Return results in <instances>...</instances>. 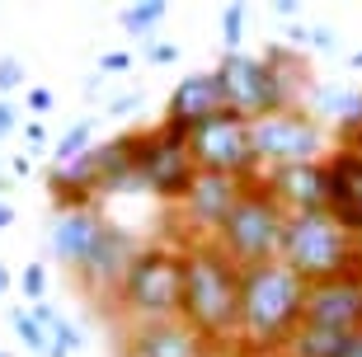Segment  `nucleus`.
<instances>
[{
	"mask_svg": "<svg viewBox=\"0 0 362 357\" xmlns=\"http://www.w3.org/2000/svg\"><path fill=\"white\" fill-rule=\"evenodd\" d=\"M94 165H99V188L104 198L113 193H141L136 184V132H118L113 141H99L94 146Z\"/></svg>",
	"mask_w": 362,
	"mask_h": 357,
	"instance_id": "18",
	"label": "nucleus"
},
{
	"mask_svg": "<svg viewBox=\"0 0 362 357\" xmlns=\"http://www.w3.org/2000/svg\"><path fill=\"white\" fill-rule=\"evenodd\" d=\"M301 320L325 324V329H339V334H362V273L310 282Z\"/></svg>",
	"mask_w": 362,
	"mask_h": 357,
	"instance_id": "12",
	"label": "nucleus"
},
{
	"mask_svg": "<svg viewBox=\"0 0 362 357\" xmlns=\"http://www.w3.org/2000/svg\"><path fill=\"white\" fill-rule=\"evenodd\" d=\"M188 156H193L198 174H226V179H240V184H259L264 179V165L255 156V132L235 113H221V118L193 127Z\"/></svg>",
	"mask_w": 362,
	"mask_h": 357,
	"instance_id": "8",
	"label": "nucleus"
},
{
	"mask_svg": "<svg viewBox=\"0 0 362 357\" xmlns=\"http://www.w3.org/2000/svg\"><path fill=\"white\" fill-rule=\"evenodd\" d=\"M165 10H170L165 0H136V5H127V10H122V28H127L132 38H151V33H156V24L165 19Z\"/></svg>",
	"mask_w": 362,
	"mask_h": 357,
	"instance_id": "22",
	"label": "nucleus"
},
{
	"mask_svg": "<svg viewBox=\"0 0 362 357\" xmlns=\"http://www.w3.org/2000/svg\"><path fill=\"white\" fill-rule=\"evenodd\" d=\"M0 357H10V353H5V348H0Z\"/></svg>",
	"mask_w": 362,
	"mask_h": 357,
	"instance_id": "40",
	"label": "nucleus"
},
{
	"mask_svg": "<svg viewBox=\"0 0 362 357\" xmlns=\"http://www.w3.org/2000/svg\"><path fill=\"white\" fill-rule=\"evenodd\" d=\"M282 235H287V212L269 198L264 184H245L240 202L230 207L226 226L216 230V250L230 254V264L259 268L282 254Z\"/></svg>",
	"mask_w": 362,
	"mask_h": 357,
	"instance_id": "6",
	"label": "nucleus"
},
{
	"mask_svg": "<svg viewBox=\"0 0 362 357\" xmlns=\"http://www.w3.org/2000/svg\"><path fill=\"white\" fill-rule=\"evenodd\" d=\"M136 108H141V90L113 94V99H108V118H127V113H136Z\"/></svg>",
	"mask_w": 362,
	"mask_h": 357,
	"instance_id": "29",
	"label": "nucleus"
},
{
	"mask_svg": "<svg viewBox=\"0 0 362 357\" xmlns=\"http://www.w3.org/2000/svg\"><path fill=\"white\" fill-rule=\"evenodd\" d=\"M10 324H14V334H19V344H24L28 353L52 357V339H47V329H42L38 320H33V310H28V305H14V310H10Z\"/></svg>",
	"mask_w": 362,
	"mask_h": 357,
	"instance_id": "21",
	"label": "nucleus"
},
{
	"mask_svg": "<svg viewBox=\"0 0 362 357\" xmlns=\"http://www.w3.org/2000/svg\"><path fill=\"white\" fill-rule=\"evenodd\" d=\"M278 259L310 287V282L362 273V240L329 212H301V216H287V235H282Z\"/></svg>",
	"mask_w": 362,
	"mask_h": 357,
	"instance_id": "5",
	"label": "nucleus"
},
{
	"mask_svg": "<svg viewBox=\"0 0 362 357\" xmlns=\"http://www.w3.org/2000/svg\"><path fill=\"white\" fill-rule=\"evenodd\" d=\"M221 113H226V94H221L216 71H193V76H184L175 90H170V104H165L160 122H170V127L193 136V127L221 118Z\"/></svg>",
	"mask_w": 362,
	"mask_h": 357,
	"instance_id": "13",
	"label": "nucleus"
},
{
	"mask_svg": "<svg viewBox=\"0 0 362 357\" xmlns=\"http://www.w3.org/2000/svg\"><path fill=\"white\" fill-rule=\"evenodd\" d=\"M127 71H132V52H127V47L99 57V76H127Z\"/></svg>",
	"mask_w": 362,
	"mask_h": 357,
	"instance_id": "27",
	"label": "nucleus"
},
{
	"mask_svg": "<svg viewBox=\"0 0 362 357\" xmlns=\"http://www.w3.org/2000/svg\"><path fill=\"white\" fill-rule=\"evenodd\" d=\"M193 179H198V165L188 156V132H179L170 122L136 132V184H141V193L175 207Z\"/></svg>",
	"mask_w": 362,
	"mask_h": 357,
	"instance_id": "7",
	"label": "nucleus"
},
{
	"mask_svg": "<svg viewBox=\"0 0 362 357\" xmlns=\"http://www.w3.org/2000/svg\"><path fill=\"white\" fill-rule=\"evenodd\" d=\"M245 184L240 179H226V174H198L188 193L175 202V216H170V230H175L179 250L193 245V240H216V230L226 226L230 207L240 202Z\"/></svg>",
	"mask_w": 362,
	"mask_h": 357,
	"instance_id": "10",
	"label": "nucleus"
},
{
	"mask_svg": "<svg viewBox=\"0 0 362 357\" xmlns=\"http://www.w3.org/2000/svg\"><path fill=\"white\" fill-rule=\"evenodd\" d=\"M306 47H315V52H325V47H334V28H329V24H315V28H306Z\"/></svg>",
	"mask_w": 362,
	"mask_h": 357,
	"instance_id": "31",
	"label": "nucleus"
},
{
	"mask_svg": "<svg viewBox=\"0 0 362 357\" xmlns=\"http://www.w3.org/2000/svg\"><path fill=\"white\" fill-rule=\"evenodd\" d=\"M24 85V66L14 62V57H0V94H10Z\"/></svg>",
	"mask_w": 362,
	"mask_h": 357,
	"instance_id": "28",
	"label": "nucleus"
},
{
	"mask_svg": "<svg viewBox=\"0 0 362 357\" xmlns=\"http://www.w3.org/2000/svg\"><path fill=\"white\" fill-rule=\"evenodd\" d=\"M24 104H28V113H33V118H47V113L57 108V94L47 90V85H33V90L24 94Z\"/></svg>",
	"mask_w": 362,
	"mask_h": 357,
	"instance_id": "26",
	"label": "nucleus"
},
{
	"mask_svg": "<svg viewBox=\"0 0 362 357\" xmlns=\"http://www.w3.org/2000/svg\"><path fill=\"white\" fill-rule=\"evenodd\" d=\"M24 146H28V160H38V156L52 151V136H47L42 122H24Z\"/></svg>",
	"mask_w": 362,
	"mask_h": 357,
	"instance_id": "25",
	"label": "nucleus"
},
{
	"mask_svg": "<svg viewBox=\"0 0 362 357\" xmlns=\"http://www.w3.org/2000/svg\"><path fill=\"white\" fill-rule=\"evenodd\" d=\"M118 357H216V353L184 320H160V324H127Z\"/></svg>",
	"mask_w": 362,
	"mask_h": 357,
	"instance_id": "15",
	"label": "nucleus"
},
{
	"mask_svg": "<svg viewBox=\"0 0 362 357\" xmlns=\"http://www.w3.org/2000/svg\"><path fill=\"white\" fill-rule=\"evenodd\" d=\"M10 174H19V179H24V174H33V160H28V151L10 160Z\"/></svg>",
	"mask_w": 362,
	"mask_h": 357,
	"instance_id": "33",
	"label": "nucleus"
},
{
	"mask_svg": "<svg viewBox=\"0 0 362 357\" xmlns=\"http://www.w3.org/2000/svg\"><path fill=\"white\" fill-rule=\"evenodd\" d=\"M310 118L334 122V132L344 136V146L362 132V90H339V85H310Z\"/></svg>",
	"mask_w": 362,
	"mask_h": 357,
	"instance_id": "19",
	"label": "nucleus"
},
{
	"mask_svg": "<svg viewBox=\"0 0 362 357\" xmlns=\"http://www.w3.org/2000/svg\"><path fill=\"white\" fill-rule=\"evenodd\" d=\"M349 71H362V52H353V57H349Z\"/></svg>",
	"mask_w": 362,
	"mask_h": 357,
	"instance_id": "38",
	"label": "nucleus"
},
{
	"mask_svg": "<svg viewBox=\"0 0 362 357\" xmlns=\"http://www.w3.org/2000/svg\"><path fill=\"white\" fill-rule=\"evenodd\" d=\"M90 151H94V118H81L52 141V165H71V160L90 156Z\"/></svg>",
	"mask_w": 362,
	"mask_h": 357,
	"instance_id": "20",
	"label": "nucleus"
},
{
	"mask_svg": "<svg viewBox=\"0 0 362 357\" xmlns=\"http://www.w3.org/2000/svg\"><path fill=\"white\" fill-rule=\"evenodd\" d=\"M259 184L269 188V198L278 202L287 216L301 212H329V174H325V160H310V165H282V170H264Z\"/></svg>",
	"mask_w": 362,
	"mask_h": 357,
	"instance_id": "11",
	"label": "nucleus"
},
{
	"mask_svg": "<svg viewBox=\"0 0 362 357\" xmlns=\"http://www.w3.org/2000/svg\"><path fill=\"white\" fill-rule=\"evenodd\" d=\"M296 10H301V5H296V0H278V14H282V19H292Z\"/></svg>",
	"mask_w": 362,
	"mask_h": 357,
	"instance_id": "37",
	"label": "nucleus"
},
{
	"mask_svg": "<svg viewBox=\"0 0 362 357\" xmlns=\"http://www.w3.org/2000/svg\"><path fill=\"white\" fill-rule=\"evenodd\" d=\"M301 310H306V282L282 259L245 268L240 273V329H235V353L230 357H282L287 339L301 324Z\"/></svg>",
	"mask_w": 362,
	"mask_h": 357,
	"instance_id": "2",
	"label": "nucleus"
},
{
	"mask_svg": "<svg viewBox=\"0 0 362 357\" xmlns=\"http://www.w3.org/2000/svg\"><path fill=\"white\" fill-rule=\"evenodd\" d=\"M10 132H24V127H19L14 104H10V99H0V136H10Z\"/></svg>",
	"mask_w": 362,
	"mask_h": 357,
	"instance_id": "32",
	"label": "nucleus"
},
{
	"mask_svg": "<svg viewBox=\"0 0 362 357\" xmlns=\"http://www.w3.org/2000/svg\"><path fill=\"white\" fill-rule=\"evenodd\" d=\"M339 357H362V334H353L349 344H344V353H339Z\"/></svg>",
	"mask_w": 362,
	"mask_h": 357,
	"instance_id": "35",
	"label": "nucleus"
},
{
	"mask_svg": "<svg viewBox=\"0 0 362 357\" xmlns=\"http://www.w3.org/2000/svg\"><path fill=\"white\" fill-rule=\"evenodd\" d=\"M14 287V273H10V268H5V264H0V296H5V291H10Z\"/></svg>",
	"mask_w": 362,
	"mask_h": 357,
	"instance_id": "36",
	"label": "nucleus"
},
{
	"mask_svg": "<svg viewBox=\"0 0 362 357\" xmlns=\"http://www.w3.org/2000/svg\"><path fill=\"white\" fill-rule=\"evenodd\" d=\"M104 230H108V216L99 212V207H85V212H57V221H52V250H57V259H62L71 273H81V268L94 259Z\"/></svg>",
	"mask_w": 362,
	"mask_h": 357,
	"instance_id": "17",
	"label": "nucleus"
},
{
	"mask_svg": "<svg viewBox=\"0 0 362 357\" xmlns=\"http://www.w3.org/2000/svg\"><path fill=\"white\" fill-rule=\"evenodd\" d=\"M301 52L287 42H269L264 57L255 52H226L216 62V80L226 94V113L245 122H259L282 108H301V85H310L301 76Z\"/></svg>",
	"mask_w": 362,
	"mask_h": 357,
	"instance_id": "3",
	"label": "nucleus"
},
{
	"mask_svg": "<svg viewBox=\"0 0 362 357\" xmlns=\"http://www.w3.org/2000/svg\"><path fill=\"white\" fill-rule=\"evenodd\" d=\"M146 57H151V66H170V62H179V47L175 42H151Z\"/></svg>",
	"mask_w": 362,
	"mask_h": 357,
	"instance_id": "30",
	"label": "nucleus"
},
{
	"mask_svg": "<svg viewBox=\"0 0 362 357\" xmlns=\"http://www.w3.org/2000/svg\"><path fill=\"white\" fill-rule=\"evenodd\" d=\"M240 264L216 250V240H193L184 245V305L179 320L198 334L216 357L235 353V329H240Z\"/></svg>",
	"mask_w": 362,
	"mask_h": 357,
	"instance_id": "1",
	"label": "nucleus"
},
{
	"mask_svg": "<svg viewBox=\"0 0 362 357\" xmlns=\"http://www.w3.org/2000/svg\"><path fill=\"white\" fill-rule=\"evenodd\" d=\"M113 305L127 324H160V320H179L184 305V250L160 240V245H141L132 259L127 278L113 291Z\"/></svg>",
	"mask_w": 362,
	"mask_h": 357,
	"instance_id": "4",
	"label": "nucleus"
},
{
	"mask_svg": "<svg viewBox=\"0 0 362 357\" xmlns=\"http://www.w3.org/2000/svg\"><path fill=\"white\" fill-rule=\"evenodd\" d=\"M10 226H14V202L0 198V230H10Z\"/></svg>",
	"mask_w": 362,
	"mask_h": 357,
	"instance_id": "34",
	"label": "nucleus"
},
{
	"mask_svg": "<svg viewBox=\"0 0 362 357\" xmlns=\"http://www.w3.org/2000/svg\"><path fill=\"white\" fill-rule=\"evenodd\" d=\"M240 38H245V5H226L221 10V42H226V52H240Z\"/></svg>",
	"mask_w": 362,
	"mask_h": 357,
	"instance_id": "24",
	"label": "nucleus"
},
{
	"mask_svg": "<svg viewBox=\"0 0 362 357\" xmlns=\"http://www.w3.org/2000/svg\"><path fill=\"white\" fill-rule=\"evenodd\" d=\"M136 254H141V245L132 240V230L108 221V230H104V240H99L94 259L81 268V273H76V278H81L90 291H99V296H113V291H118V282L127 278V268H132Z\"/></svg>",
	"mask_w": 362,
	"mask_h": 357,
	"instance_id": "16",
	"label": "nucleus"
},
{
	"mask_svg": "<svg viewBox=\"0 0 362 357\" xmlns=\"http://www.w3.org/2000/svg\"><path fill=\"white\" fill-rule=\"evenodd\" d=\"M250 132H255V156L264 170L310 165V160H325V151H329V132L320 118H310V108L269 113V118L250 122Z\"/></svg>",
	"mask_w": 362,
	"mask_h": 357,
	"instance_id": "9",
	"label": "nucleus"
},
{
	"mask_svg": "<svg viewBox=\"0 0 362 357\" xmlns=\"http://www.w3.org/2000/svg\"><path fill=\"white\" fill-rule=\"evenodd\" d=\"M325 174H329V216L362 240V151L339 141L325 156Z\"/></svg>",
	"mask_w": 362,
	"mask_h": 357,
	"instance_id": "14",
	"label": "nucleus"
},
{
	"mask_svg": "<svg viewBox=\"0 0 362 357\" xmlns=\"http://www.w3.org/2000/svg\"><path fill=\"white\" fill-rule=\"evenodd\" d=\"M19 291H24L28 305H42L47 301V268L33 259V264H24V273H19Z\"/></svg>",
	"mask_w": 362,
	"mask_h": 357,
	"instance_id": "23",
	"label": "nucleus"
},
{
	"mask_svg": "<svg viewBox=\"0 0 362 357\" xmlns=\"http://www.w3.org/2000/svg\"><path fill=\"white\" fill-rule=\"evenodd\" d=\"M349 146H358V151H362V132H358V136H353V141H349Z\"/></svg>",
	"mask_w": 362,
	"mask_h": 357,
	"instance_id": "39",
	"label": "nucleus"
}]
</instances>
